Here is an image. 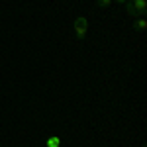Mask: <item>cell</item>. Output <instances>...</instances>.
Masks as SVG:
<instances>
[{"instance_id":"cell-2","label":"cell","mask_w":147,"mask_h":147,"mask_svg":"<svg viewBox=\"0 0 147 147\" xmlns=\"http://www.w3.org/2000/svg\"><path fill=\"white\" fill-rule=\"evenodd\" d=\"M129 4H131V6H134V8L137 10L139 18L147 14V0H129Z\"/></svg>"},{"instance_id":"cell-3","label":"cell","mask_w":147,"mask_h":147,"mask_svg":"<svg viewBox=\"0 0 147 147\" xmlns=\"http://www.w3.org/2000/svg\"><path fill=\"white\" fill-rule=\"evenodd\" d=\"M131 28H134L136 32H145V28H147V20H145V16H141V18H136Z\"/></svg>"},{"instance_id":"cell-5","label":"cell","mask_w":147,"mask_h":147,"mask_svg":"<svg viewBox=\"0 0 147 147\" xmlns=\"http://www.w3.org/2000/svg\"><path fill=\"white\" fill-rule=\"evenodd\" d=\"M112 4V0H96V6L98 8H108Z\"/></svg>"},{"instance_id":"cell-6","label":"cell","mask_w":147,"mask_h":147,"mask_svg":"<svg viewBox=\"0 0 147 147\" xmlns=\"http://www.w3.org/2000/svg\"><path fill=\"white\" fill-rule=\"evenodd\" d=\"M116 2H118V4H125L127 0H116Z\"/></svg>"},{"instance_id":"cell-1","label":"cell","mask_w":147,"mask_h":147,"mask_svg":"<svg viewBox=\"0 0 147 147\" xmlns=\"http://www.w3.org/2000/svg\"><path fill=\"white\" fill-rule=\"evenodd\" d=\"M73 28H75V35H77V39L79 41H84V37H86V32H88V20L84 18V16H79L75 24H73Z\"/></svg>"},{"instance_id":"cell-4","label":"cell","mask_w":147,"mask_h":147,"mask_svg":"<svg viewBox=\"0 0 147 147\" xmlns=\"http://www.w3.org/2000/svg\"><path fill=\"white\" fill-rule=\"evenodd\" d=\"M45 147H61V137H57V136H51V137H47V141H45Z\"/></svg>"}]
</instances>
